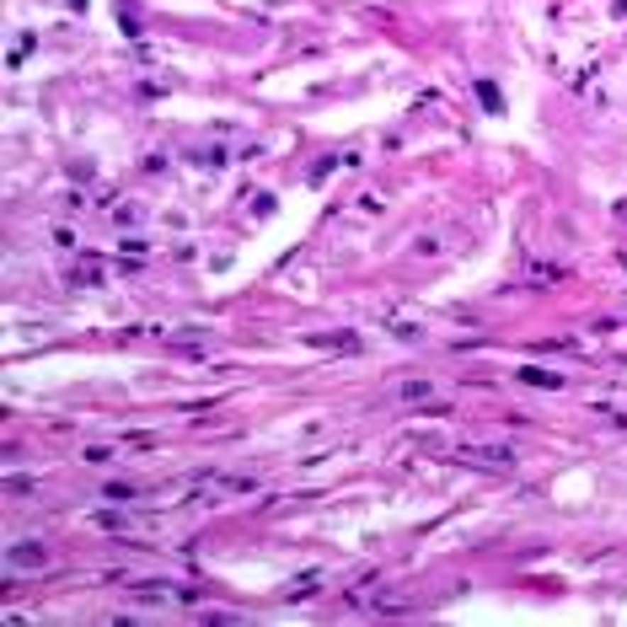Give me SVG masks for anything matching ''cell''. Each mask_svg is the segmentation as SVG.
Wrapping results in <instances>:
<instances>
[{
	"mask_svg": "<svg viewBox=\"0 0 627 627\" xmlns=\"http://www.w3.org/2000/svg\"><path fill=\"white\" fill-rule=\"evenodd\" d=\"M456 456L472 461V467H515V450L509 445H461Z\"/></svg>",
	"mask_w": 627,
	"mask_h": 627,
	"instance_id": "1",
	"label": "cell"
},
{
	"mask_svg": "<svg viewBox=\"0 0 627 627\" xmlns=\"http://www.w3.org/2000/svg\"><path fill=\"white\" fill-rule=\"evenodd\" d=\"M43 563H48L43 542H16L11 553H6V568H11V574H16V568H43Z\"/></svg>",
	"mask_w": 627,
	"mask_h": 627,
	"instance_id": "2",
	"label": "cell"
},
{
	"mask_svg": "<svg viewBox=\"0 0 627 627\" xmlns=\"http://www.w3.org/2000/svg\"><path fill=\"white\" fill-rule=\"evenodd\" d=\"M477 96H482V108L499 113V86H494V81H477Z\"/></svg>",
	"mask_w": 627,
	"mask_h": 627,
	"instance_id": "4",
	"label": "cell"
},
{
	"mask_svg": "<svg viewBox=\"0 0 627 627\" xmlns=\"http://www.w3.org/2000/svg\"><path fill=\"white\" fill-rule=\"evenodd\" d=\"M520 381H526V386H553V392H557V386H563V375L542 370V365H520Z\"/></svg>",
	"mask_w": 627,
	"mask_h": 627,
	"instance_id": "3",
	"label": "cell"
}]
</instances>
